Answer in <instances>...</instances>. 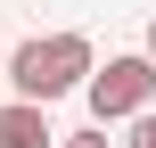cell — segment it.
I'll list each match as a JSON object with an SVG mask.
<instances>
[{
    "label": "cell",
    "mask_w": 156,
    "mask_h": 148,
    "mask_svg": "<svg viewBox=\"0 0 156 148\" xmlns=\"http://www.w3.org/2000/svg\"><path fill=\"white\" fill-rule=\"evenodd\" d=\"M0 148H58L41 99H0Z\"/></svg>",
    "instance_id": "obj_3"
},
{
    "label": "cell",
    "mask_w": 156,
    "mask_h": 148,
    "mask_svg": "<svg viewBox=\"0 0 156 148\" xmlns=\"http://www.w3.org/2000/svg\"><path fill=\"white\" fill-rule=\"evenodd\" d=\"M82 99H90V124H132L140 107H156V58L148 49H123V58L90 66Z\"/></svg>",
    "instance_id": "obj_2"
},
{
    "label": "cell",
    "mask_w": 156,
    "mask_h": 148,
    "mask_svg": "<svg viewBox=\"0 0 156 148\" xmlns=\"http://www.w3.org/2000/svg\"><path fill=\"white\" fill-rule=\"evenodd\" d=\"M90 66H99V49H90L82 33H33V41H16V49H8V91L49 107V99L82 91V82H90Z\"/></svg>",
    "instance_id": "obj_1"
},
{
    "label": "cell",
    "mask_w": 156,
    "mask_h": 148,
    "mask_svg": "<svg viewBox=\"0 0 156 148\" xmlns=\"http://www.w3.org/2000/svg\"><path fill=\"white\" fill-rule=\"evenodd\" d=\"M0 74H8V66H0Z\"/></svg>",
    "instance_id": "obj_7"
},
{
    "label": "cell",
    "mask_w": 156,
    "mask_h": 148,
    "mask_svg": "<svg viewBox=\"0 0 156 148\" xmlns=\"http://www.w3.org/2000/svg\"><path fill=\"white\" fill-rule=\"evenodd\" d=\"M140 49H148V58H156V16H148V41H140Z\"/></svg>",
    "instance_id": "obj_6"
},
{
    "label": "cell",
    "mask_w": 156,
    "mask_h": 148,
    "mask_svg": "<svg viewBox=\"0 0 156 148\" xmlns=\"http://www.w3.org/2000/svg\"><path fill=\"white\" fill-rule=\"evenodd\" d=\"M58 148H115V140H107V124H82V132H58Z\"/></svg>",
    "instance_id": "obj_5"
},
{
    "label": "cell",
    "mask_w": 156,
    "mask_h": 148,
    "mask_svg": "<svg viewBox=\"0 0 156 148\" xmlns=\"http://www.w3.org/2000/svg\"><path fill=\"white\" fill-rule=\"evenodd\" d=\"M115 148H156V107H140V115L123 124V140H115Z\"/></svg>",
    "instance_id": "obj_4"
}]
</instances>
